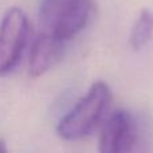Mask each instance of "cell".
Segmentation results:
<instances>
[{
  "label": "cell",
  "instance_id": "cell-2",
  "mask_svg": "<svg viewBox=\"0 0 153 153\" xmlns=\"http://www.w3.org/2000/svg\"><path fill=\"white\" fill-rule=\"evenodd\" d=\"M91 10L93 0H42L39 7L42 32L67 42L86 27Z\"/></svg>",
  "mask_w": 153,
  "mask_h": 153
},
{
  "label": "cell",
  "instance_id": "cell-1",
  "mask_svg": "<svg viewBox=\"0 0 153 153\" xmlns=\"http://www.w3.org/2000/svg\"><path fill=\"white\" fill-rule=\"evenodd\" d=\"M110 89L105 82H94L74 108L58 122V136L63 140L75 141L91 134L100 125L101 118L110 102Z\"/></svg>",
  "mask_w": 153,
  "mask_h": 153
},
{
  "label": "cell",
  "instance_id": "cell-6",
  "mask_svg": "<svg viewBox=\"0 0 153 153\" xmlns=\"http://www.w3.org/2000/svg\"><path fill=\"white\" fill-rule=\"evenodd\" d=\"M153 36V13L149 10H141L130 32V47L134 51L144 48Z\"/></svg>",
  "mask_w": 153,
  "mask_h": 153
},
{
  "label": "cell",
  "instance_id": "cell-4",
  "mask_svg": "<svg viewBox=\"0 0 153 153\" xmlns=\"http://www.w3.org/2000/svg\"><path fill=\"white\" fill-rule=\"evenodd\" d=\"M137 143V125L126 110H114L101 130L98 153H132Z\"/></svg>",
  "mask_w": 153,
  "mask_h": 153
},
{
  "label": "cell",
  "instance_id": "cell-7",
  "mask_svg": "<svg viewBox=\"0 0 153 153\" xmlns=\"http://www.w3.org/2000/svg\"><path fill=\"white\" fill-rule=\"evenodd\" d=\"M0 153H8V148H7V144L3 138H0Z\"/></svg>",
  "mask_w": 153,
  "mask_h": 153
},
{
  "label": "cell",
  "instance_id": "cell-5",
  "mask_svg": "<svg viewBox=\"0 0 153 153\" xmlns=\"http://www.w3.org/2000/svg\"><path fill=\"white\" fill-rule=\"evenodd\" d=\"M65 43L55 36L40 32L31 46L28 56V73L32 76L43 75L63 55Z\"/></svg>",
  "mask_w": 153,
  "mask_h": 153
},
{
  "label": "cell",
  "instance_id": "cell-3",
  "mask_svg": "<svg viewBox=\"0 0 153 153\" xmlns=\"http://www.w3.org/2000/svg\"><path fill=\"white\" fill-rule=\"evenodd\" d=\"M30 35L28 18L20 8H10L0 22V75L18 66Z\"/></svg>",
  "mask_w": 153,
  "mask_h": 153
}]
</instances>
